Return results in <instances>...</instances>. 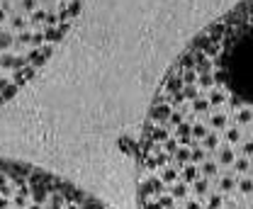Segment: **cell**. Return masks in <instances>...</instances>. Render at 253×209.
I'll use <instances>...</instances> for the list:
<instances>
[{"label":"cell","instance_id":"obj_3","mask_svg":"<svg viewBox=\"0 0 253 209\" xmlns=\"http://www.w3.org/2000/svg\"><path fill=\"white\" fill-rule=\"evenodd\" d=\"M0 209H107L56 175L0 158Z\"/></svg>","mask_w":253,"mask_h":209},{"label":"cell","instance_id":"obj_2","mask_svg":"<svg viewBox=\"0 0 253 209\" xmlns=\"http://www.w3.org/2000/svg\"><path fill=\"white\" fill-rule=\"evenodd\" d=\"M83 0H0V105L54 54Z\"/></svg>","mask_w":253,"mask_h":209},{"label":"cell","instance_id":"obj_1","mask_svg":"<svg viewBox=\"0 0 253 209\" xmlns=\"http://www.w3.org/2000/svg\"><path fill=\"white\" fill-rule=\"evenodd\" d=\"M139 209H253V0L197 34L156 90Z\"/></svg>","mask_w":253,"mask_h":209}]
</instances>
